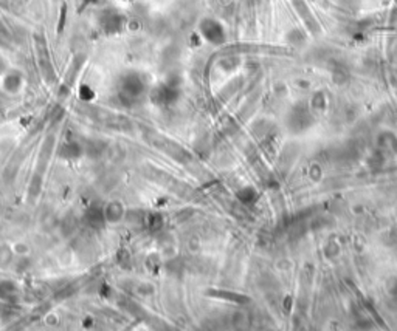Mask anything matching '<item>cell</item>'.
<instances>
[{
	"label": "cell",
	"mask_w": 397,
	"mask_h": 331,
	"mask_svg": "<svg viewBox=\"0 0 397 331\" xmlns=\"http://www.w3.org/2000/svg\"><path fill=\"white\" fill-rule=\"evenodd\" d=\"M177 99V91L171 85H158L152 91V101L158 106H168Z\"/></svg>",
	"instance_id": "6da1fadb"
},
{
	"label": "cell",
	"mask_w": 397,
	"mask_h": 331,
	"mask_svg": "<svg viewBox=\"0 0 397 331\" xmlns=\"http://www.w3.org/2000/svg\"><path fill=\"white\" fill-rule=\"evenodd\" d=\"M143 88H145V85L138 78L129 76V78H126V81L123 84V96H126L129 99H135L143 93Z\"/></svg>",
	"instance_id": "7a4b0ae2"
},
{
	"label": "cell",
	"mask_w": 397,
	"mask_h": 331,
	"mask_svg": "<svg viewBox=\"0 0 397 331\" xmlns=\"http://www.w3.org/2000/svg\"><path fill=\"white\" fill-rule=\"evenodd\" d=\"M85 221L89 223L92 227H101L107 220L104 215V209L100 206H92L89 211L85 212Z\"/></svg>",
	"instance_id": "3957f363"
},
{
	"label": "cell",
	"mask_w": 397,
	"mask_h": 331,
	"mask_svg": "<svg viewBox=\"0 0 397 331\" xmlns=\"http://www.w3.org/2000/svg\"><path fill=\"white\" fill-rule=\"evenodd\" d=\"M124 214V208L121 203L118 201H110L106 208H104V215H106V220L109 223H116L118 220H121Z\"/></svg>",
	"instance_id": "277c9868"
},
{
	"label": "cell",
	"mask_w": 397,
	"mask_h": 331,
	"mask_svg": "<svg viewBox=\"0 0 397 331\" xmlns=\"http://www.w3.org/2000/svg\"><path fill=\"white\" fill-rule=\"evenodd\" d=\"M59 155L62 158H67V160H75V158H79L82 155V147L78 144V143H67L61 147L59 150Z\"/></svg>",
	"instance_id": "5b68a950"
},
{
	"label": "cell",
	"mask_w": 397,
	"mask_h": 331,
	"mask_svg": "<svg viewBox=\"0 0 397 331\" xmlns=\"http://www.w3.org/2000/svg\"><path fill=\"white\" fill-rule=\"evenodd\" d=\"M16 296H17V288L13 282L10 280L0 282V299L11 302L13 299H16Z\"/></svg>",
	"instance_id": "8992f818"
},
{
	"label": "cell",
	"mask_w": 397,
	"mask_h": 331,
	"mask_svg": "<svg viewBox=\"0 0 397 331\" xmlns=\"http://www.w3.org/2000/svg\"><path fill=\"white\" fill-rule=\"evenodd\" d=\"M202 33L208 40L217 42V34H220V27L213 20H205L202 23Z\"/></svg>",
	"instance_id": "52a82bcc"
},
{
	"label": "cell",
	"mask_w": 397,
	"mask_h": 331,
	"mask_svg": "<svg viewBox=\"0 0 397 331\" xmlns=\"http://www.w3.org/2000/svg\"><path fill=\"white\" fill-rule=\"evenodd\" d=\"M20 85V79L17 76H8L5 79V88L10 90V91H16Z\"/></svg>",
	"instance_id": "ba28073f"
},
{
	"label": "cell",
	"mask_w": 397,
	"mask_h": 331,
	"mask_svg": "<svg viewBox=\"0 0 397 331\" xmlns=\"http://www.w3.org/2000/svg\"><path fill=\"white\" fill-rule=\"evenodd\" d=\"M79 96H81L82 101H90L94 98V91L89 87H82L81 91H79Z\"/></svg>",
	"instance_id": "9c48e42d"
},
{
	"label": "cell",
	"mask_w": 397,
	"mask_h": 331,
	"mask_svg": "<svg viewBox=\"0 0 397 331\" xmlns=\"http://www.w3.org/2000/svg\"><path fill=\"white\" fill-rule=\"evenodd\" d=\"M163 224V218L160 215H151V221H149V226L152 229H158L160 226Z\"/></svg>",
	"instance_id": "30bf717a"
}]
</instances>
